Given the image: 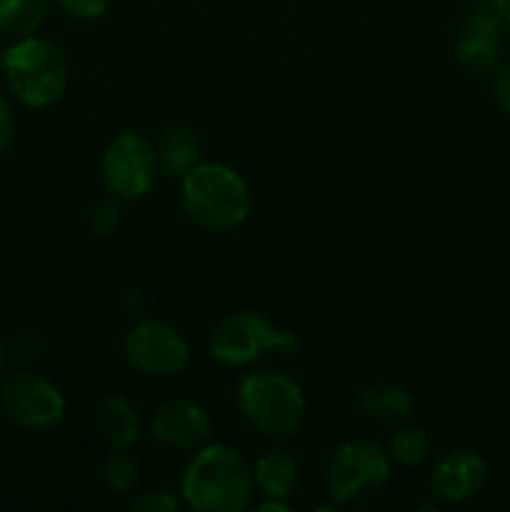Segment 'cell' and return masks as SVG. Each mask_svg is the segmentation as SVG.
Segmentation results:
<instances>
[{"instance_id": "6da1fadb", "label": "cell", "mask_w": 510, "mask_h": 512, "mask_svg": "<svg viewBox=\"0 0 510 512\" xmlns=\"http://www.w3.org/2000/svg\"><path fill=\"white\" fill-rule=\"evenodd\" d=\"M255 490L253 468L235 448L205 445L188 460L180 478L185 505L198 512H240Z\"/></svg>"}, {"instance_id": "7a4b0ae2", "label": "cell", "mask_w": 510, "mask_h": 512, "mask_svg": "<svg viewBox=\"0 0 510 512\" xmlns=\"http://www.w3.org/2000/svg\"><path fill=\"white\" fill-rule=\"evenodd\" d=\"M180 203L198 228L235 230L253 210V193L243 175L223 163H198L180 178Z\"/></svg>"}, {"instance_id": "3957f363", "label": "cell", "mask_w": 510, "mask_h": 512, "mask_svg": "<svg viewBox=\"0 0 510 512\" xmlns=\"http://www.w3.org/2000/svg\"><path fill=\"white\" fill-rule=\"evenodd\" d=\"M235 405L253 428L270 438H290L305 418L303 388L278 370L245 373L235 388Z\"/></svg>"}, {"instance_id": "277c9868", "label": "cell", "mask_w": 510, "mask_h": 512, "mask_svg": "<svg viewBox=\"0 0 510 512\" xmlns=\"http://www.w3.org/2000/svg\"><path fill=\"white\" fill-rule=\"evenodd\" d=\"M3 73L10 90L28 108H48L68 88V60L63 50L38 35H25L3 53Z\"/></svg>"}, {"instance_id": "5b68a950", "label": "cell", "mask_w": 510, "mask_h": 512, "mask_svg": "<svg viewBox=\"0 0 510 512\" xmlns=\"http://www.w3.org/2000/svg\"><path fill=\"white\" fill-rule=\"evenodd\" d=\"M210 358L225 368H245L265 353L293 355L298 350V338L290 330H280L273 320L253 310L230 313L210 330Z\"/></svg>"}, {"instance_id": "8992f818", "label": "cell", "mask_w": 510, "mask_h": 512, "mask_svg": "<svg viewBox=\"0 0 510 512\" xmlns=\"http://www.w3.org/2000/svg\"><path fill=\"white\" fill-rule=\"evenodd\" d=\"M390 478V455L370 440H350L325 465V488L338 505H358L380 493Z\"/></svg>"}, {"instance_id": "52a82bcc", "label": "cell", "mask_w": 510, "mask_h": 512, "mask_svg": "<svg viewBox=\"0 0 510 512\" xmlns=\"http://www.w3.org/2000/svg\"><path fill=\"white\" fill-rule=\"evenodd\" d=\"M125 360L148 378H178L190 365V348L183 335L163 320H138L123 338Z\"/></svg>"}, {"instance_id": "ba28073f", "label": "cell", "mask_w": 510, "mask_h": 512, "mask_svg": "<svg viewBox=\"0 0 510 512\" xmlns=\"http://www.w3.org/2000/svg\"><path fill=\"white\" fill-rule=\"evenodd\" d=\"M0 410L18 428L50 430L65 418V398L43 375L15 370L0 383Z\"/></svg>"}, {"instance_id": "9c48e42d", "label": "cell", "mask_w": 510, "mask_h": 512, "mask_svg": "<svg viewBox=\"0 0 510 512\" xmlns=\"http://www.w3.org/2000/svg\"><path fill=\"white\" fill-rule=\"evenodd\" d=\"M158 155L140 133H120L103 155V180L115 200H138L153 188Z\"/></svg>"}, {"instance_id": "30bf717a", "label": "cell", "mask_w": 510, "mask_h": 512, "mask_svg": "<svg viewBox=\"0 0 510 512\" xmlns=\"http://www.w3.org/2000/svg\"><path fill=\"white\" fill-rule=\"evenodd\" d=\"M503 23L505 20L495 10L493 0L475 3L455 43V55L465 70L485 75L498 68L500 50H503Z\"/></svg>"}, {"instance_id": "8fae6325", "label": "cell", "mask_w": 510, "mask_h": 512, "mask_svg": "<svg viewBox=\"0 0 510 512\" xmlns=\"http://www.w3.org/2000/svg\"><path fill=\"white\" fill-rule=\"evenodd\" d=\"M150 433L165 448H200L213 433L210 415L190 400H168L158 405L150 418Z\"/></svg>"}, {"instance_id": "7c38bea8", "label": "cell", "mask_w": 510, "mask_h": 512, "mask_svg": "<svg viewBox=\"0 0 510 512\" xmlns=\"http://www.w3.org/2000/svg\"><path fill=\"white\" fill-rule=\"evenodd\" d=\"M488 483V465L475 450L458 448L445 453L433 470V490L440 500L465 503Z\"/></svg>"}, {"instance_id": "4fadbf2b", "label": "cell", "mask_w": 510, "mask_h": 512, "mask_svg": "<svg viewBox=\"0 0 510 512\" xmlns=\"http://www.w3.org/2000/svg\"><path fill=\"white\" fill-rule=\"evenodd\" d=\"M95 428L110 448H133L143 435L138 408L123 395H108L95 408Z\"/></svg>"}, {"instance_id": "5bb4252c", "label": "cell", "mask_w": 510, "mask_h": 512, "mask_svg": "<svg viewBox=\"0 0 510 512\" xmlns=\"http://www.w3.org/2000/svg\"><path fill=\"white\" fill-rule=\"evenodd\" d=\"M255 488L265 495V498H290L300 483V468L298 460L288 453L285 448H268L253 468Z\"/></svg>"}, {"instance_id": "9a60e30c", "label": "cell", "mask_w": 510, "mask_h": 512, "mask_svg": "<svg viewBox=\"0 0 510 512\" xmlns=\"http://www.w3.org/2000/svg\"><path fill=\"white\" fill-rule=\"evenodd\" d=\"M358 410L368 420L383 425L403 423L413 413V398L405 388L393 383H370L360 390Z\"/></svg>"}, {"instance_id": "2e32d148", "label": "cell", "mask_w": 510, "mask_h": 512, "mask_svg": "<svg viewBox=\"0 0 510 512\" xmlns=\"http://www.w3.org/2000/svg\"><path fill=\"white\" fill-rule=\"evenodd\" d=\"M200 153H203V148H200L198 135L185 125L165 128L158 140V148H155L158 168L173 178H183L188 170H193L200 163Z\"/></svg>"}, {"instance_id": "e0dca14e", "label": "cell", "mask_w": 510, "mask_h": 512, "mask_svg": "<svg viewBox=\"0 0 510 512\" xmlns=\"http://www.w3.org/2000/svg\"><path fill=\"white\" fill-rule=\"evenodd\" d=\"M48 0H0V33L25 38L43 25Z\"/></svg>"}, {"instance_id": "ac0fdd59", "label": "cell", "mask_w": 510, "mask_h": 512, "mask_svg": "<svg viewBox=\"0 0 510 512\" xmlns=\"http://www.w3.org/2000/svg\"><path fill=\"white\" fill-rule=\"evenodd\" d=\"M433 453V438L428 435V430L423 428H403L390 438L388 455L395 463L405 465V468H415V465H423L425 460Z\"/></svg>"}, {"instance_id": "d6986e66", "label": "cell", "mask_w": 510, "mask_h": 512, "mask_svg": "<svg viewBox=\"0 0 510 512\" xmlns=\"http://www.w3.org/2000/svg\"><path fill=\"white\" fill-rule=\"evenodd\" d=\"M138 470V460L130 455V448H113V453L103 460L100 478L113 493H130L138 483Z\"/></svg>"}, {"instance_id": "ffe728a7", "label": "cell", "mask_w": 510, "mask_h": 512, "mask_svg": "<svg viewBox=\"0 0 510 512\" xmlns=\"http://www.w3.org/2000/svg\"><path fill=\"white\" fill-rule=\"evenodd\" d=\"M63 13L78 20H98L108 13L113 0H55Z\"/></svg>"}, {"instance_id": "44dd1931", "label": "cell", "mask_w": 510, "mask_h": 512, "mask_svg": "<svg viewBox=\"0 0 510 512\" xmlns=\"http://www.w3.org/2000/svg\"><path fill=\"white\" fill-rule=\"evenodd\" d=\"M128 510L138 512H175L178 510V500L168 493V490H148L140 493L128 503Z\"/></svg>"}, {"instance_id": "7402d4cb", "label": "cell", "mask_w": 510, "mask_h": 512, "mask_svg": "<svg viewBox=\"0 0 510 512\" xmlns=\"http://www.w3.org/2000/svg\"><path fill=\"white\" fill-rule=\"evenodd\" d=\"M118 220H120L118 205H115L113 200H105V203L95 205L93 213H90V228H93L98 235H108L113 233Z\"/></svg>"}, {"instance_id": "603a6c76", "label": "cell", "mask_w": 510, "mask_h": 512, "mask_svg": "<svg viewBox=\"0 0 510 512\" xmlns=\"http://www.w3.org/2000/svg\"><path fill=\"white\" fill-rule=\"evenodd\" d=\"M15 133H18V120L8 100L0 95V153H5L15 143Z\"/></svg>"}, {"instance_id": "cb8c5ba5", "label": "cell", "mask_w": 510, "mask_h": 512, "mask_svg": "<svg viewBox=\"0 0 510 512\" xmlns=\"http://www.w3.org/2000/svg\"><path fill=\"white\" fill-rule=\"evenodd\" d=\"M13 353L20 363H33V360H38L43 355V340L35 333H23L15 340Z\"/></svg>"}, {"instance_id": "d4e9b609", "label": "cell", "mask_w": 510, "mask_h": 512, "mask_svg": "<svg viewBox=\"0 0 510 512\" xmlns=\"http://www.w3.org/2000/svg\"><path fill=\"white\" fill-rule=\"evenodd\" d=\"M493 100L500 110L510 118V68H503L495 75L493 83Z\"/></svg>"}, {"instance_id": "484cf974", "label": "cell", "mask_w": 510, "mask_h": 512, "mask_svg": "<svg viewBox=\"0 0 510 512\" xmlns=\"http://www.w3.org/2000/svg\"><path fill=\"white\" fill-rule=\"evenodd\" d=\"M258 510H263V512H268V510H275V512H288L290 508H288V503H283V500H280V498H265L263 503L258 505Z\"/></svg>"}, {"instance_id": "4316f807", "label": "cell", "mask_w": 510, "mask_h": 512, "mask_svg": "<svg viewBox=\"0 0 510 512\" xmlns=\"http://www.w3.org/2000/svg\"><path fill=\"white\" fill-rule=\"evenodd\" d=\"M493 3H495V10L500 13V18L510 25V0H493Z\"/></svg>"}, {"instance_id": "83f0119b", "label": "cell", "mask_w": 510, "mask_h": 512, "mask_svg": "<svg viewBox=\"0 0 510 512\" xmlns=\"http://www.w3.org/2000/svg\"><path fill=\"white\" fill-rule=\"evenodd\" d=\"M5 363H8V350H5V343L0 340V373H3Z\"/></svg>"}, {"instance_id": "f1b7e54d", "label": "cell", "mask_w": 510, "mask_h": 512, "mask_svg": "<svg viewBox=\"0 0 510 512\" xmlns=\"http://www.w3.org/2000/svg\"><path fill=\"white\" fill-rule=\"evenodd\" d=\"M3 53H5V50L0 48V68H3Z\"/></svg>"}]
</instances>
